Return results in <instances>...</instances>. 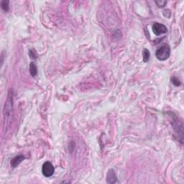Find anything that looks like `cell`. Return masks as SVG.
<instances>
[{
  "label": "cell",
  "instance_id": "9c48e42d",
  "mask_svg": "<svg viewBox=\"0 0 184 184\" xmlns=\"http://www.w3.org/2000/svg\"><path fill=\"white\" fill-rule=\"evenodd\" d=\"M143 61H144V63H147V62H148V61L150 60V51L148 49L145 48V49L143 50Z\"/></svg>",
  "mask_w": 184,
  "mask_h": 184
},
{
  "label": "cell",
  "instance_id": "7c38bea8",
  "mask_svg": "<svg viewBox=\"0 0 184 184\" xmlns=\"http://www.w3.org/2000/svg\"><path fill=\"white\" fill-rule=\"evenodd\" d=\"M29 55L32 59H36L37 58V54L36 50L34 49H30L29 50Z\"/></svg>",
  "mask_w": 184,
  "mask_h": 184
},
{
  "label": "cell",
  "instance_id": "5b68a950",
  "mask_svg": "<svg viewBox=\"0 0 184 184\" xmlns=\"http://www.w3.org/2000/svg\"><path fill=\"white\" fill-rule=\"evenodd\" d=\"M152 31H153L155 35H161L167 33L168 28L167 27L164 25L163 24L155 23L153 25H152Z\"/></svg>",
  "mask_w": 184,
  "mask_h": 184
},
{
  "label": "cell",
  "instance_id": "ba28073f",
  "mask_svg": "<svg viewBox=\"0 0 184 184\" xmlns=\"http://www.w3.org/2000/svg\"><path fill=\"white\" fill-rule=\"evenodd\" d=\"M29 71H30V74L32 77H35L37 74V68L35 63L31 62L30 67H29Z\"/></svg>",
  "mask_w": 184,
  "mask_h": 184
},
{
  "label": "cell",
  "instance_id": "8992f818",
  "mask_svg": "<svg viewBox=\"0 0 184 184\" xmlns=\"http://www.w3.org/2000/svg\"><path fill=\"white\" fill-rule=\"evenodd\" d=\"M106 182L108 183H115L117 182V177L113 169H109L106 175Z\"/></svg>",
  "mask_w": 184,
  "mask_h": 184
},
{
  "label": "cell",
  "instance_id": "277c9868",
  "mask_svg": "<svg viewBox=\"0 0 184 184\" xmlns=\"http://www.w3.org/2000/svg\"><path fill=\"white\" fill-rule=\"evenodd\" d=\"M55 172V168L53 167V164L49 161H46L43 163L42 166V173L43 176L47 178L51 177Z\"/></svg>",
  "mask_w": 184,
  "mask_h": 184
},
{
  "label": "cell",
  "instance_id": "3957f363",
  "mask_svg": "<svg viewBox=\"0 0 184 184\" xmlns=\"http://www.w3.org/2000/svg\"><path fill=\"white\" fill-rule=\"evenodd\" d=\"M170 55V48L168 44H163L156 52V58L159 61H163L167 60Z\"/></svg>",
  "mask_w": 184,
  "mask_h": 184
},
{
  "label": "cell",
  "instance_id": "52a82bcc",
  "mask_svg": "<svg viewBox=\"0 0 184 184\" xmlns=\"http://www.w3.org/2000/svg\"><path fill=\"white\" fill-rule=\"evenodd\" d=\"M24 160H25V156L23 155H18V156H15L14 158L12 159V160H11V166L14 168H16Z\"/></svg>",
  "mask_w": 184,
  "mask_h": 184
},
{
  "label": "cell",
  "instance_id": "8fae6325",
  "mask_svg": "<svg viewBox=\"0 0 184 184\" xmlns=\"http://www.w3.org/2000/svg\"><path fill=\"white\" fill-rule=\"evenodd\" d=\"M171 82L173 83V84L176 86H180L181 85V81L178 78H176V77H172Z\"/></svg>",
  "mask_w": 184,
  "mask_h": 184
},
{
  "label": "cell",
  "instance_id": "6da1fadb",
  "mask_svg": "<svg viewBox=\"0 0 184 184\" xmlns=\"http://www.w3.org/2000/svg\"><path fill=\"white\" fill-rule=\"evenodd\" d=\"M13 91H9L5 104L4 106L3 117H4V127L7 128L12 122L13 116Z\"/></svg>",
  "mask_w": 184,
  "mask_h": 184
},
{
  "label": "cell",
  "instance_id": "4fadbf2b",
  "mask_svg": "<svg viewBox=\"0 0 184 184\" xmlns=\"http://www.w3.org/2000/svg\"><path fill=\"white\" fill-rule=\"evenodd\" d=\"M156 4L158 5V7L163 8L167 4V1H164V0H159V1H156Z\"/></svg>",
  "mask_w": 184,
  "mask_h": 184
},
{
  "label": "cell",
  "instance_id": "7a4b0ae2",
  "mask_svg": "<svg viewBox=\"0 0 184 184\" xmlns=\"http://www.w3.org/2000/svg\"><path fill=\"white\" fill-rule=\"evenodd\" d=\"M168 116L170 117V122H171L172 127L173 128L177 134L178 135V136L180 137L181 139V142L183 143V122L180 120L178 117L176 116V114H174L173 112H168Z\"/></svg>",
  "mask_w": 184,
  "mask_h": 184
},
{
  "label": "cell",
  "instance_id": "30bf717a",
  "mask_svg": "<svg viewBox=\"0 0 184 184\" xmlns=\"http://www.w3.org/2000/svg\"><path fill=\"white\" fill-rule=\"evenodd\" d=\"M9 4H10V1H8V0H3V1L2 2L1 7L4 12H7V11L10 10Z\"/></svg>",
  "mask_w": 184,
  "mask_h": 184
}]
</instances>
